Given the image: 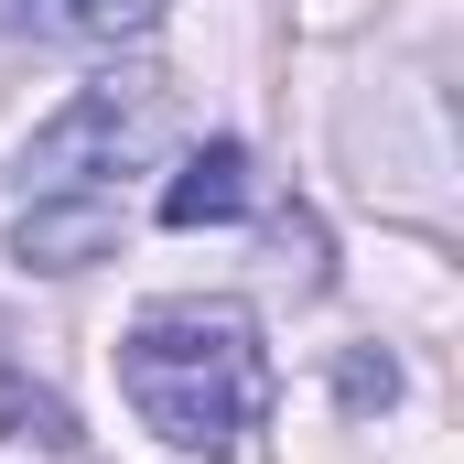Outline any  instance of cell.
Masks as SVG:
<instances>
[{"label":"cell","instance_id":"obj_4","mask_svg":"<svg viewBox=\"0 0 464 464\" xmlns=\"http://www.w3.org/2000/svg\"><path fill=\"white\" fill-rule=\"evenodd\" d=\"M227 217H248V151H237V140H206V151L173 162L162 227H227Z\"/></svg>","mask_w":464,"mask_h":464},{"label":"cell","instance_id":"obj_7","mask_svg":"<svg viewBox=\"0 0 464 464\" xmlns=\"http://www.w3.org/2000/svg\"><path fill=\"white\" fill-rule=\"evenodd\" d=\"M335 400H346V411H389V400H400V367L378 346H356L346 367H335Z\"/></svg>","mask_w":464,"mask_h":464},{"label":"cell","instance_id":"obj_2","mask_svg":"<svg viewBox=\"0 0 464 464\" xmlns=\"http://www.w3.org/2000/svg\"><path fill=\"white\" fill-rule=\"evenodd\" d=\"M173 140V87L162 76H98L22 140L33 195H109V173H151Z\"/></svg>","mask_w":464,"mask_h":464},{"label":"cell","instance_id":"obj_3","mask_svg":"<svg viewBox=\"0 0 464 464\" xmlns=\"http://www.w3.org/2000/svg\"><path fill=\"white\" fill-rule=\"evenodd\" d=\"M11 259L22 270H54V281L119 259V195H33L11 217Z\"/></svg>","mask_w":464,"mask_h":464},{"label":"cell","instance_id":"obj_6","mask_svg":"<svg viewBox=\"0 0 464 464\" xmlns=\"http://www.w3.org/2000/svg\"><path fill=\"white\" fill-rule=\"evenodd\" d=\"M270 248H281V270L303 281V292H324V227L292 206V217H270Z\"/></svg>","mask_w":464,"mask_h":464},{"label":"cell","instance_id":"obj_1","mask_svg":"<svg viewBox=\"0 0 464 464\" xmlns=\"http://www.w3.org/2000/svg\"><path fill=\"white\" fill-rule=\"evenodd\" d=\"M119 389H130L140 432H162L173 454L227 464L270 421V346L237 303H151L119 335Z\"/></svg>","mask_w":464,"mask_h":464},{"label":"cell","instance_id":"obj_5","mask_svg":"<svg viewBox=\"0 0 464 464\" xmlns=\"http://www.w3.org/2000/svg\"><path fill=\"white\" fill-rule=\"evenodd\" d=\"M11 22L44 33V44H140L162 22V0H22Z\"/></svg>","mask_w":464,"mask_h":464}]
</instances>
